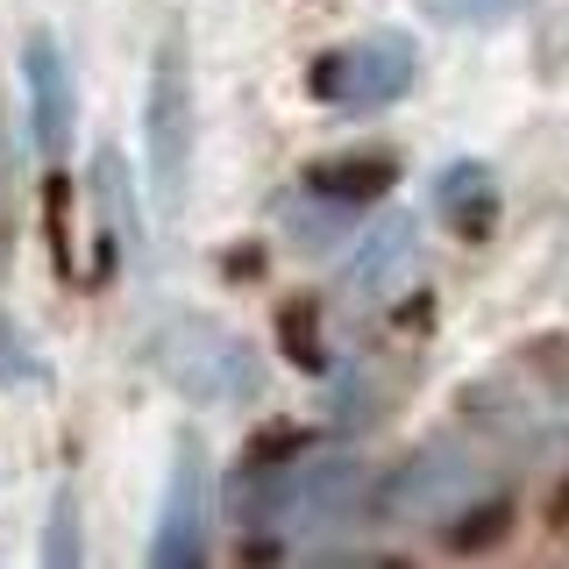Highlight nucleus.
<instances>
[{"label":"nucleus","mask_w":569,"mask_h":569,"mask_svg":"<svg viewBox=\"0 0 569 569\" xmlns=\"http://www.w3.org/2000/svg\"><path fill=\"white\" fill-rule=\"evenodd\" d=\"M335 186H349V192H385V164H342V171H328Z\"/></svg>","instance_id":"obj_1"},{"label":"nucleus","mask_w":569,"mask_h":569,"mask_svg":"<svg viewBox=\"0 0 569 569\" xmlns=\"http://www.w3.org/2000/svg\"><path fill=\"white\" fill-rule=\"evenodd\" d=\"M548 520H556V527H569V477H562V491H556V506H548Z\"/></svg>","instance_id":"obj_2"}]
</instances>
